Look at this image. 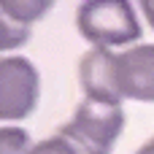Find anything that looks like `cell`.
Returning <instances> with one entry per match:
<instances>
[{"label": "cell", "instance_id": "6da1fadb", "mask_svg": "<svg viewBox=\"0 0 154 154\" xmlns=\"http://www.w3.org/2000/svg\"><path fill=\"white\" fill-rule=\"evenodd\" d=\"M122 130H125L122 103L84 97L73 119L60 127L57 138L70 149V154H111Z\"/></svg>", "mask_w": 154, "mask_h": 154}, {"label": "cell", "instance_id": "7a4b0ae2", "mask_svg": "<svg viewBox=\"0 0 154 154\" xmlns=\"http://www.w3.org/2000/svg\"><path fill=\"white\" fill-rule=\"evenodd\" d=\"M79 32L95 49L127 46L141 38V22L127 0H89L76 11Z\"/></svg>", "mask_w": 154, "mask_h": 154}, {"label": "cell", "instance_id": "3957f363", "mask_svg": "<svg viewBox=\"0 0 154 154\" xmlns=\"http://www.w3.org/2000/svg\"><path fill=\"white\" fill-rule=\"evenodd\" d=\"M38 68L27 57H3L0 62V116L16 122L32 114L38 103Z\"/></svg>", "mask_w": 154, "mask_h": 154}, {"label": "cell", "instance_id": "277c9868", "mask_svg": "<svg viewBox=\"0 0 154 154\" xmlns=\"http://www.w3.org/2000/svg\"><path fill=\"white\" fill-rule=\"evenodd\" d=\"M114 87L119 97L154 103V43H138L114 54L111 60Z\"/></svg>", "mask_w": 154, "mask_h": 154}, {"label": "cell", "instance_id": "5b68a950", "mask_svg": "<svg viewBox=\"0 0 154 154\" xmlns=\"http://www.w3.org/2000/svg\"><path fill=\"white\" fill-rule=\"evenodd\" d=\"M49 8H51V0H3L0 16L32 27V22H38Z\"/></svg>", "mask_w": 154, "mask_h": 154}, {"label": "cell", "instance_id": "8992f818", "mask_svg": "<svg viewBox=\"0 0 154 154\" xmlns=\"http://www.w3.org/2000/svg\"><path fill=\"white\" fill-rule=\"evenodd\" d=\"M0 46L3 49H14V46H22L27 38H30V24H22V22H14V19H5L0 16Z\"/></svg>", "mask_w": 154, "mask_h": 154}, {"label": "cell", "instance_id": "52a82bcc", "mask_svg": "<svg viewBox=\"0 0 154 154\" xmlns=\"http://www.w3.org/2000/svg\"><path fill=\"white\" fill-rule=\"evenodd\" d=\"M0 149H3V154H27L32 146H30V138L24 130L5 125L0 130Z\"/></svg>", "mask_w": 154, "mask_h": 154}, {"label": "cell", "instance_id": "ba28073f", "mask_svg": "<svg viewBox=\"0 0 154 154\" xmlns=\"http://www.w3.org/2000/svg\"><path fill=\"white\" fill-rule=\"evenodd\" d=\"M27 154H70V149L54 135V138H46V141H41V143H35L32 149Z\"/></svg>", "mask_w": 154, "mask_h": 154}, {"label": "cell", "instance_id": "9c48e42d", "mask_svg": "<svg viewBox=\"0 0 154 154\" xmlns=\"http://www.w3.org/2000/svg\"><path fill=\"white\" fill-rule=\"evenodd\" d=\"M141 11H143L146 22L154 27V0H143V3H141Z\"/></svg>", "mask_w": 154, "mask_h": 154}, {"label": "cell", "instance_id": "30bf717a", "mask_svg": "<svg viewBox=\"0 0 154 154\" xmlns=\"http://www.w3.org/2000/svg\"><path fill=\"white\" fill-rule=\"evenodd\" d=\"M135 154H154V138L149 141V143H143V146H141V149H138Z\"/></svg>", "mask_w": 154, "mask_h": 154}]
</instances>
